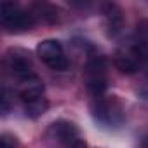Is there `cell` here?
I'll return each mask as SVG.
<instances>
[{
    "instance_id": "obj_1",
    "label": "cell",
    "mask_w": 148,
    "mask_h": 148,
    "mask_svg": "<svg viewBox=\"0 0 148 148\" xmlns=\"http://www.w3.org/2000/svg\"><path fill=\"white\" fill-rule=\"evenodd\" d=\"M45 138L58 148H87V143L80 136L79 129L68 120H58L51 124Z\"/></svg>"
},
{
    "instance_id": "obj_2",
    "label": "cell",
    "mask_w": 148,
    "mask_h": 148,
    "mask_svg": "<svg viewBox=\"0 0 148 148\" xmlns=\"http://www.w3.org/2000/svg\"><path fill=\"white\" fill-rule=\"evenodd\" d=\"M0 21H2L4 28H7V32H14V33L32 30L37 23L35 16L32 12L18 9V5H14V2L0 4Z\"/></svg>"
},
{
    "instance_id": "obj_3",
    "label": "cell",
    "mask_w": 148,
    "mask_h": 148,
    "mask_svg": "<svg viewBox=\"0 0 148 148\" xmlns=\"http://www.w3.org/2000/svg\"><path fill=\"white\" fill-rule=\"evenodd\" d=\"M91 113L94 117L96 122L112 127V125H119L124 119L122 115V106L115 98H94V101L91 103Z\"/></svg>"
},
{
    "instance_id": "obj_4",
    "label": "cell",
    "mask_w": 148,
    "mask_h": 148,
    "mask_svg": "<svg viewBox=\"0 0 148 148\" xmlns=\"http://www.w3.org/2000/svg\"><path fill=\"white\" fill-rule=\"evenodd\" d=\"M37 54L51 70H56V71H64L70 64L63 45L58 40H52V38L42 40L37 45Z\"/></svg>"
},
{
    "instance_id": "obj_5",
    "label": "cell",
    "mask_w": 148,
    "mask_h": 148,
    "mask_svg": "<svg viewBox=\"0 0 148 148\" xmlns=\"http://www.w3.org/2000/svg\"><path fill=\"white\" fill-rule=\"evenodd\" d=\"M7 66H9L11 73L16 75L19 80L28 77V75H33L32 73V70H33L32 61H30L28 54L23 51H11L7 56Z\"/></svg>"
},
{
    "instance_id": "obj_6",
    "label": "cell",
    "mask_w": 148,
    "mask_h": 148,
    "mask_svg": "<svg viewBox=\"0 0 148 148\" xmlns=\"http://www.w3.org/2000/svg\"><path fill=\"white\" fill-rule=\"evenodd\" d=\"M42 92H44V82L37 75H28V77L19 80L18 94L25 103L33 101L37 98H42Z\"/></svg>"
},
{
    "instance_id": "obj_7",
    "label": "cell",
    "mask_w": 148,
    "mask_h": 148,
    "mask_svg": "<svg viewBox=\"0 0 148 148\" xmlns=\"http://www.w3.org/2000/svg\"><path fill=\"white\" fill-rule=\"evenodd\" d=\"M103 14H105V25L108 30L110 37H115L122 32L124 26V18H122V11L119 5L115 4H105L103 5Z\"/></svg>"
},
{
    "instance_id": "obj_8",
    "label": "cell",
    "mask_w": 148,
    "mask_h": 148,
    "mask_svg": "<svg viewBox=\"0 0 148 148\" xmlns=\"http://www.w3.org/2000/svg\"><path fill=\"white\" fill-rule=\"evenodd\" d=\"M115 66L119 68V71L131 75V73H136L139 70V66H143V64H141L139 58L132 52V49L125 47V49H122V51L117 52V56H115Z\"/></svg>"
},
{
    "instance_id": "obj_9",
    "label": "cell",
    "mask_w": 148,
    "mask_h": 148,
    "mask_svg": "<svg viewBox=\"0 0 148 148\" xmlns=\"http://www.w3.org/2000/svg\"><path fill=\"white\" fill-rule=\"evenodd\" d=\"M87 80H106V61L98 56L87 64Z\"/></svg>"
},
{
    "instance_id": "obj_10",
    "label": "cell",
    "mask_w": 148,
    "mask_h": 148,
    "mask_svg": "<svg viewBox=\"0 0 148 148\" xmlns=\"http://www.w3.org/2000/svg\"><path fill=\"white\" fill-rule=\"evenodd\" d=\"M47 108H49V101H47L45 98H37V99H33V101L25 103V112H26V115L32 117V119L42 117V115L47 112Z\"/></svg>"
},
{
    "instance_id": "obj_11",
    "label": "cell",
    "mask_w": 148,
    "mask_h": 148,
    "mask_svg": "<svg viewBox=\"0 0 148 148\" xmlns=\"http://www.w3.org/2000/svg\"><path fill=\"white\" fill-rule=\"evenodd\" d=\"M0 148H18V139L11 134H2V138H0Z\"/></svg>"
}]
</instances>
